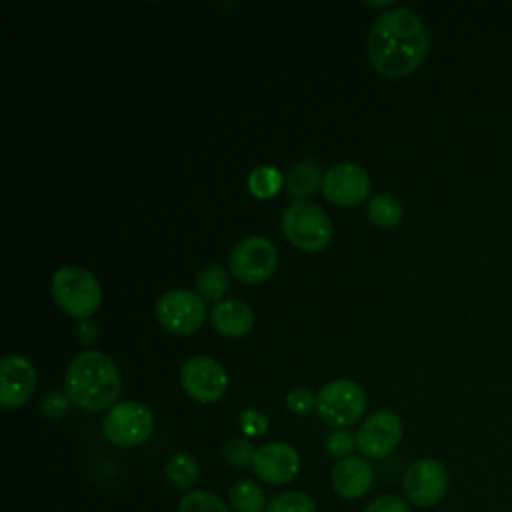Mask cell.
<instances>
[{
	"label": "cell",
	"mask_w": 512,
	"mask_h": 512,
	"mask_svg": "<svg viewBox=\"0 0 512 512\" xmlns=\"http://www.w3.org/2000/svg\"><path fill=\"white\" fill-rule=\"evenodd\" d=\"M430 50V32L410 8L396 6L376 16L368 32V58L372 68L386 78L414 72Z\"/></svg>",
	"instance_id": "1"
},
{
	"label": "cell",
	"mask_w": 512,
	"mask_h": 512,
	"mask_svg": "<svg viewBox=\"0 0 512 512\" xmlns=\"http://www.w3.org/2000/svg\"><path fill=\"white\" fill-rule=\"evenodd\" d=\"M122 390V378L116 362L98 350H86L72 358L64 374V392L70 404L100 412L112 408Z\"/></svg>",
	"instance_id": "2"
},
{
	"label": "cell",
	"mask_w": 512,
	"mask_h": 512,
	"mask_svg": "<svg viewBox=\"0 0 512 512\" xmlns=\"http://www.w3.org/2000/svg\"><path fill=\"white\" fill-rule=\"evenodd\" d=\"M50 292L56 306L78 320L90 318L100 308L102 288L92 272L80 266H62L54 272Z\"/></svg>",
	"instance_id": "3"
},
{
	"label": "cell",
	"mask_w": 512,
	"mask_h": 512,
	"mask_svg": "<svg viewBox=\"0 0 512 512\" xmlns=\"http://www.w3.org/2000/svg\"><path fill=\"white\" fill-rule=\"evenodd\" d=\"M282 232L286 240L304 250L318 252L332 240V222L328 214L310 200H294L282 212Z\"/></svg>",
	"instance_id": "4"
},
{
	"label": "cell",
	"mask_w": 512,
	"mask_h": 512,
	"mask_svg": "<svg viewBox=\"0 0 512 512\" xmlns=\"http://www.w3.org/2000/svg\"><path fill=\"white\" fill-rule=\"evenodd\" d=\"M368 404L366 390L348 378H338L320 388L316 394V412L318 416L334 426L348 428L364 414Z\"/></svg>",
	"instance_id": "5"
},
{
	"label": "cell",
	"mask_w": 512,
	"mask_h": 512,
	"mask_svg": "<svg viewBox=\"0 0 512 512\" xmlns=\"http://www.w3.org/2000/svg\"><path fill=\"white\" fill-rule=\"evenodd\" d=\"M152 428V412L138 400L116 402L102 420L104 438L122 448H132L146 442Z\"/></svg>",
	"instance_id": "6"
},
{
	"label": "cell",
	"mask_w": 512,
	"mask_h": 512,
	"mask_svg": "<svg viewBox=\"0 0 512 512\" xmlns=\"http://www.w3.org/2000/svg\"><path fill=\"white\" fill-rule=\"evenodd\" d=\"M154 314L166 332L186 336L204 324L206 304L200 294L186 288H174L158 298Z\"/></svg>",
	"instance_id": "7"
},
{
	"label": "cell",
	"mask_w": 512,
	"mask_h": 512,
	"mask_svg": "<svg viewBox=\"0 0 512 512\" xmlns=\"http://www.w3.org/2000/svg\"><path fill=\"white\" fill-rule=\"evenodd\" d=\"M278 264V250L266 236H248L240 240L230 256V272L244 284L266 282Z\"/></svg>",
	"instance_id": "8"
},
{
	"label": "cell",
	"mask_w": 512,
	"mask_h": 512,
	"mask_svg": "<svg viewBox=\"0 0 512 512\" xmlns=\"http://www.w3.org/2000/svg\"><path fill=\"white\" fill-rule=\"evenodd\" d=\"M402 490L408 502L418 508L436 506L446 496L448 470L436 458H420L406 468Z\"/></svg>",
	"instance_id": "9"
},
{
	"label": "cell",
	"mask_w": 512,
	"mask_h": 512,
	"mask_svg": "<svg viewBox=\"0 0 512 512\" xmlns=\"http://www.w3.org/2000/svg\"><path fill=\"white\" fill-rule=\"evenodd\" d=\"M180 384L192 400L212 404L224 396L228 388V374L216 358L200 354L182 364Z\"/></svg>",
	"instance_id": "10"
},
{
	"label": "cell",
	"mask_w": 512,
	"mask_h": 512,
	"mask_svg": "<svg viewBox=\"0 0 512 512\" xmlns=\"http://www.w3.org/2000/svg\"><path fill=\"white\" fill-rule=\"evenodd\" d=\"M402 420L392 410L372 412L356 432V448L368 460L390 456L402 440Z\"/></svg>",
	"instance_id": "11"
},
{
	"label": "cell",
	"mask_w": 512,
	"mask_h": 512,
	"mask_svg": "<svg viewBox=\"0 0 512 512\" xmlns=\"http://www.w3.org/2000/svg\"><path fill=\"white\" fill-rule=\"evenodd\" d=\"M372 180L364 166L354 162H338L322 176V194L336 206H356L370 194Z\"/></svg>",
	"instance_id": "12"
},
{
	"label": "cell",
	"mask_w": 512,
	"mask_h": 512,
	"mask_svg": "<svg viewBox=\"0 0 512 512\" xmlns=\"http://www.w3.org/2000/svg\"><path fill=\"white\" fill-rule=\"evenodd\" d=\"M36 390V368L22 354H6L0 360V404L4 408L24 406Z\"/></svg>",
	"instance_id": "13"
},
{
	"label": "cell",
	"mask_w": 512,
	"mask_h": 512,
	"mask_svg": "<svg viewBox=\"0 0 512 512\" xmlns=\"http://www.w3.org/2000/svg\"><path fill=\"white\" fill-rule=\"evenodd\" d=\"M252 468L256 476L266 484H286L300 470V456L294 446L286 442H266L256 448Z\"/></svg>",
	"instance_id": "14"
},
{
	"label": "cell",
	"mask_w": 512,
	"mask_h": 512,
	"mask_svg": "<svg viewBox=\"0 0 512 512\" xmlns=\"http://www.w3.org/2000/svg\"><path fill=\"white\" fill-rule=\"evenodd\" d=\"M330 480H332V488L338 496H342L346 500H356V498H362L370 490V486L374 482V470L364 456L352 454L334 464Z\"/></svg>",
	"instance_id": "15"
},
{
	"label": "cell",
	"mask_w": 512,
	"mask_h": 512,
	"mask_svg": "<svg viewBox=\"0 0 512 512\" xmlns=\"http://www.w3.org/2000/svg\"><path fill=\"white\" fill-rule=\"evenodd\" d=\"M210 322L218 334L226 338H242L254 324L252 308L236 298L220 300L210 310Z\"/></svg>",
	"instance_id": "16"
},
{
	"label": "cell",
	"mask_w": 512,
	"mask_h": 512,
	"mask_svg": "<svg viewBox=\"0 0 512 512\" xmlns=\"http://www.w3.org/2000/svg\"><path fill=\"white\" fill-rule=\"evenodd\" d=\"M322 176L324 172L316 162L304 160L288 170L284 176V188L294 200H306L322 186Z\"/></svg>",
	"instance_id": "17"
},
{
	"label": "cell",
	"mask_w": 512,
	"mask_h": 512,
	"mask_svg": "<svg viewBox=\"0 0 512 512\" xmlns=\"http://www.w3.org/2000/svg\"><path fill=\"white\" fill-rule=\"evenodd\" d=\"M368 218L378 228H396L402 220V204L396 196L380 192L368 200Z\"/></svg>",
	"instance_id": "18"
},
{
	"label": "cell",
	"mask_w": 512,
	"mask_h": 512,
	"mask_svg": "<svg viewBox=\"0 0 512 512\" xmlns=\"http://www.w3.org/2000/svg\"><path fill=\"white\" fill-rule=\"evenodd\" d=\"M228 498L238 512H262L268 506L264 490L254 480H248V478L236 480L230 486Z\"/></svg>",
	"instance_id": "19"
},
{
	"label": "cell",
	"mask_w": 512,
	"mask_h": 512,
	"mask_svg": "<svg viewBox=\"0 0 512 512\" xmlns=\"http://www.w3.org/2000/svg\"><path fill=\"white\" fill-rule=\"evenodd\" d=\"M230 288V274L220 264H210L198 272L196 290L204 300L220 302Z\"/></svg>",
	"instance_id": "20"
},
{
	"label": "cell",
	"mask_w": 512,
	"mask_h": 512,
	"mask_svg": "<svg viewBox=\"0 0 512 512\" xmlns=\"http://www.w3.org/2000/svg\"><path fill=\"white\" fill-rule=\"evenodd\" d=\"M164 472H166L168 482H170L174 488L186 490V488H190V486L196 484L198 474H200V468H198V462H196L194 456H190V454H186V452H178V454H174V456L168 460Z\"/></svg>",
	"instance_id": "21"
},
{
	"label": "cell",
	"mask_w": 512,
	"mask_h": 512,
	"mask_svg": "<svg viewBox=\"0 0 512 512\" xmlns=\"http://www.w3.org/2000/svg\"><path fill=\"white\" fill-rule=\"evenodd\" d=\"M284 186V176L272 166H258L248 176V188L256 198H272Z\"/></svg>",
	"instance_id": "22"
},
{
	"label": "cell",
	"mask_w": 512,
	"mask_h": 512,
	"mask_svg": "<svg viewBox=\"0 0 512 512\" xmlns=\"http://www.w3.org/2000/svg\"><path fill=\"white\" fill-rule=\"evenodd\" d=\"M264 512H316V504L306 492L288 490L274 496Z\"/></svg>",
	"instance_id": "23"
},
{
	"label": "cell",
	"mask_w": 512,
	"mask_h": 512,
	"mask_svg": "<svg viewBox=\"0 0 512 512\" xmlns=\"http://www.w3.org/2000/svg\"><path fill=\"white\" fill-rule=\"evenodd\" d=\"M178 512H230V510L216 494L206 490H192L182 496L178 504Z\"/></svg>",
	"instance_id": "24"
},
{
	"label": "cell",
	"mask_w": 512,
	"mask_h": 512,
	"mask_svg": "<svg viewBox=\"0 0 512 512\" xmlns=\"http://www.w3.org/2000/svg\"><path fill=\"white\" fill-rule=\"evenodd\" d=\"M254 454H256V448H254L252 442L246 440V438H230V440L222 446V456H224V460H226L228 464L236 466V468L252 466Z\"/></svg>",
	"instance_id": "25"
},
{
	"label": "cell",
	"mask_w": 512,
	"mask_h": 512,
	"mask_svg": "<svg viewBox=\"0 0 512 512\" xmlns=\"http://www.w3.org/2000/svg\"><path fill=\"white\" fill-rule=\"evenodd\" d=\"M326 452L338 460L352 456V450L356 448V434H352L346 428H336L326 436Z\"/></svg>",
	"instance_id": "26"
},
{
	"label": "cell",
	"mask_w": 512,
	"mask_h": 512,
	"mask_svg": "<svg viewBox=\"0 0 512 512\" xmlns=\"http://www.w3.org/2000/svg\"><path fill=\"white\" fill-rule=\"evenodd\" d=\"M286 408L294 414H308L316 408V394L310 388H294L286 394Z\"/></svg>",
	"instance_id": "27"
},
{
	"label": "cell",
	"mask_w": 512,
	"mask_h": 512,
	"mask_svg": "<svg viewBox=\"0 0 512 512\" xmlns=\"http://www.w3.org/2000/svg\"><path fill=\"white\" fill-rule=\"evenodd\" d=\"M238 424H240V428L246 436H264L268 432V426H270L268 418L256 408L242 410Z\"/></svg>",
	"instance_id": "28"
},
{
	"label": "cell",
	"mask_w": 512,
	"mask_h": 512,
	"mask_svg": "<svg viewBox=\"0 0 512 512\" xmlns=\"http://www.w3.org/2000/svg\"><path fill=\"white\" fill-rule=\"evenodd\" d=\"M362 512H412V508L396 494H382L374 498Z\"/></svg>",
	"instance_id": "29"
},
{
	"label": "cell",
	"mask_w": 512,
	"mask_h": 512,
	"mask_svg": "<svg viewBox=\"0 0 512 512\" xmlns=\"http://www.w3.org/2000/svg\"><path fill=\"white\" fill-rule=\"evenodd\" d=\"M68 406H70V400H68V396H66V392H48L44 398H42V402H40V410H42V414L44 416H48V418H60V416H64L66 414V410H68Z\"/></svg>",
	"instance_id": "30"
},
{
	"label": "cell",
	"mask_w": 512,
	"mask_h": 512,
	"mask_svg": "<svg viewBox=\"0 0 512 512\" xmlns=\"http://www.w3.org/2000/svg\"><path fill=\"white\" fill-rule=\"evenodd\" d=\"M100 328L92 318H82L76 322V336L82 344H92L98 340Z\"/></svg>",
	"instance_id": "31"
}]
</instances>
